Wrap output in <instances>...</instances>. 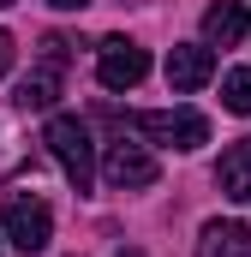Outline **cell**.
<instances>
[{
	"mask_svg": "<svg viewBox=\"0 0 251 257\" xmlns=\"http://www.w3.org/2000/svg\"><path fill=\"white\" fill-rule=\"evenodd\" d=\"M48 156L60 162V174L72 180V192H90L96 186V144H90V126L78 114H54L48 120Z\"/></svg>",
	"mask_w": 251,
	"mask_h": 257,
	"instance_id": "6da1fadb",
	"label": "cell"
},
{
	"mask_svg": "<svg viewBox=\"0 0 251 257\" xmlns=\"http://www.w3.org/2000/svg\"><path fill=\"white\" fill-rule=\"evenodd\" d=\"M0 233H6V245L36 257V251H48V239H54V215H48V203L36 192H12L6 197V215H0Z\"/></svg>",
	"mask_w": 251,
	"mask_h": 257,
	"instance_id": "7a4b0ae2",
	"label": "cell"
},
{
	"mask_svg": "<svg viewBox=\"0 0 251 257\" xmlns=\"http://www.w3.org/2000/svg\"><path fill=\"white\" fill-rule=\"evenodd\" d=\"M138 132L162 150H203L209 144V120L197 108H156V114H138Z\"/></svg>",
	"mask_w": 251,
	"mask_h": 257,
	"instance_id": "3957f363",
	"label": "cell"
},
{
	"mask_svg": "<svg viewBox=\"0 0 251 257\" xmlns=\"http://www.w3.org/2000/svg\"><path fill=\"white\" fill-rule=\"evenodd\" d=\"M96 78H102L108 90H138V84L150 78V54H144L138 42H126V36H108V42L96 48Z\"/></svg>",
	"mask_w": 251,
	"mask_h": 257,
	"instance_id": "277c9868",
	"label": "cell"
},
{
	"mask_svg": "<svg viewBox=\"0 0 251 257\" xmlns=\"http://www.w3.org/2000/svg\"><path fill=\"white\" fill-rule=\"evenodd\" d=\"M156 156L144 150V144H108V156H102V180L114 186V192H144V186H156Z\"/></svg>",
	"mask_w": 251,
	"mask_h": 257,
	"instance_id": "5b68a950",
	"label": "cell"
},
{
	"mask_svg": "<svg viewBox=\"0 0 251 257\" xmlns=\"http://www.w3.org/2000/svg\"><path fill=\"white\" fill-rule=\"evenodd\" d=\"M215 78V54H209V42H180L174 54H168V84L191 96V90H203Z\"/></svg>",
	"mask_w": 251,
	"mask_h": 257,
	"instance_id": "8992f818",
	"label": "cell"
},
{
	"mask_svg": "<svg viewBox=\"0 0 251 257\" xmlns=\"http://www.w3.org/2000/svg\"><path fill=\"white\" fill-rule=\"evenodd\" d=\"M251 30V12L239 0H215L209 12H203V42H215V48H233V42H245Z\"/></svg>",
	"mask_w": 251,
	"mask_h": 257,
	"instance_id": "52a82bcc",
	"label": "cell"
},
{
	"mask_svg": "<svg viewBox=\"0 0 251 257\" xmlns=\"http://www.w3.org/2000/svg\"><path fill=\"white\" fill-rule=\"evenodd\" d=\"M197 257H251V227L245 221H203Z\"/></svg>",
	"mask_w": 251,
	"mask_h": 257,
	"instance_id": "ba28073f",
	"label": "cell"
},
{
	"mask_svg": "<svg viewBox=\"0 0 251 257\" xmlns=\"http://www.w3.org/2000/svg\"><path fill=\"white\" fill-rule=\"evenodd\" d=\"M215 180H221V192L251 203V138H239L233 150H221V168H215Z\"/></svg>",
	"mask_w": 251,
	"mask_h": 257,
	"instance_id": "9c48e42d",
	"label": "cell"
},
{
	"mask_svg": "<svg viewBox=\"0 0 251 257\" xmlns=\"http://www.w3.org/2000/svg\"><path fill=\"white\" fill-rule=\"evenodd\" d=\"M54 96H60V66L42 60L24 84H18V96H12V102H18V108H54Z\"/></svg>",
	"mask_w": 251,
	"mask_h": 257,
	"instance_id": "30bf717a",
	"label": "cell"
},
{
	"mask_svg": "<svg viewBox=\"0 0 251 257\" xmlns=\"http://www.w3.org/2000/svg\"><path fill=\"white\" fill-rule=\"evenodd\" d=\"M221 108L227 114H251V66H233L221 78Z\"/></svg>",
	"mask_w": 251,
	"mask_h": 257,
	"instance_id": "8fae6325",
	"label": "cell"
},
{
	"mask_svg": "<svg viewBox=\"0 0 251 257\" xmlns=\"http://www.w3.org/2000/svg\"><path fill=\"white\" fill-rule=\"evenodd\" d=\"M12 48H18V42H12V36H6V30H0V78H6V72H12Z\"/></svg>",
	"mask_w": 251,
	"mask_h": 257,
	"instance_id": "7c38bea8",
	"label": "cell"
},
{
	"mask_svg": "<svg viewBox=\"0 0 251 257\" xmlns=\"http://www.w3.org/2000/svg\"><path fill=\"white\" fill-rule=\"evenodd\" d=\"M48 6H60V12H84L90 0H48Z\"/></svg>",
	"mask_w": 251,
	"mask_h": 257,
	"instance_id": "4fadbf2b",
	"label": "cell"
},
{
	"mask_svg": "<svg viewBox=\"0 0 251 257\" xmlns=\"http://www.w3.org/2000/svg\"><path fill=\"white\" fill-rule=\"evenodd\" d=\"M114 257H144V251H114Z\"/></svg>",
	"mask_w": 251,
	"mask_h": 257,
	"instance_id": "5bb4252c",
	"label": "cell"
},
{
	"mask_svg": "<svg viewBox=\"0 0 251 257\" xmlns=\"http://www.w3.org/2000/svg\"><path fill=\"white\" fill-rule=\"evenodd\" d=\"M0 245H6V233H0Z\"/></svg>",
	"mask_w": 251,
	"mask_h": 257,
	"instance_id": "9a60e30c",
	"label": "cell"
},
{
	"mask_svg": "<svg viewBox=\"0 0 251 257\" xmlns=\"http://www.w3.org/2000/svg\"><path fill=\"white\" fill-rule=\"evenodd\" d=\"M0 6H12V0H0Z\"/></svg>",
	"mask_w": 251,
	"mask_h": 257,
	"instance_id": "2e32d148",
	"label": "cell"
}]
</instances>
